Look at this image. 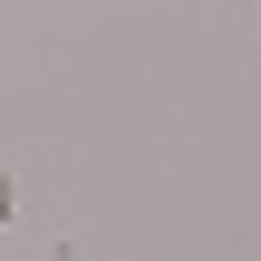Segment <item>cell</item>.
Returning a JSON list of instances; mask_svg holds the SVG:
<instances>
[{
  "instance_id": "cell-1",
  "label": "cell",
  "mask_w": 261,
  "mask_h": 261,
  "mask_svg": "<svg viewBox=\"0 0 261 261\" xmlns=\"http://www.w3.org/2000/svg\"><path fill=\"white\" fill-rule=\"evenodd\" d=\"M0 213H10V174H0Z\"/></svg>"
}]
</instances>
